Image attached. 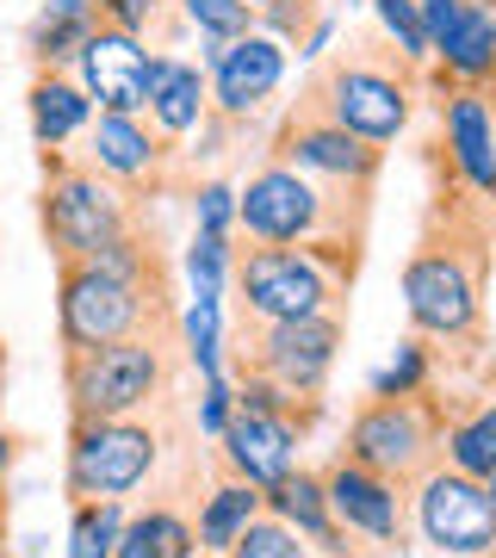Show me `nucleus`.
Instances as JSON below:
<instances>
[{
	"label": "nucleus",
	"mask_w": 496,
	"mask_h": 558,
	"mask_svg": "<svg viewBox=\"0 0 496 558\" xmlns=\"http://www.w3.org/2000/svg\"><path fill=\"white\" fill-rule=\"evenodd\" d=\"M286 62H292V44L274 38V32H242V38L218 44L205 38V75H211V112L230 124H249L261 106L286 87Z\"/></svg>",
	"instance_id": "ddd939ff"
},
{
	"label": "nucleus",
	"mask_w": 496,
	"mask_h": 558,
	"mask_svg": "<svg viewBox=\"0 0 496 558\" xmlns=\"http://www.w3.org/2000/svg\"><path fill=\"white\" fill-rule=\"evenodd\" d=\"M38 223L50 255L62 260H94L112 248L124 230H137V211L94 161H75L62 149H44V193H38Z\"/></svg>",
	"instance_id": "0eeeda50"
},
{
	"label": "nucleus",
	"mask_w": 496,
	"mask_h": 558,
	"mask_svg": "<svg viewBox=\"0 0 496 558\" xmlns=\"http://www.w3.org/2000/svg\"><path fill=\"white\" fill-rule=\"evenodd\" d=\"M267 515H279L298 539H304V546H317V553H329V558H360V553H354V534H348V527L336 521V509H329L323 472H311V465H298L286 484H274V490H267Z\"/></svg>",
	"instance_id": "6ab92c4d"
},
{
	"label": "nucleus",
	"mask_w": 496,
	"mask_h": 558,
	"mask_svg": "<svg viewBox=\"0 0 496 558\" xmlns=\"http://www.w3.org/2000/svg\"><path fill=\"white\" fill-rule=\"evenodd\" d=\"M161 459V435L137 416L106 422H69V502H124L149 484Z\"/></svg>",
	"instance_id": "9d476101"
},
{
	"label": "nucleus",
	"mask_w": 496,
	"mask_h": 558,
	"mask_svg": "<svg viewBox=\"0 0 496 558\" xmlns=\"http://www.w3.org/2000/svg\"><path fill=\"white\" fill-rule=\"evenodd\" d=\"M237 230L261 248H304V242H360L366 236V193L298 174L292 161H261L237 186Z\"/></svg>",
	"instance_id": "f03ea898"
},
{
	"label": "nucleus",
	"mask_w": 496,
	"mask_h": 558,
	"mask_svg": "<svg viewBox=\"0 0 496 558\" xmlns=\"http://www.w3.org/2000/svg\"><path fill=\"white\" fill-rule=\"evenodd\" d=\"M180 13H186V25H193L198 38H218V44H230L261 25V13L249 0H180Z\"/></svg>",
	"instance_id": "2f4dec72"
},
{
	"label": "nucleus",
	"mask_w": 496,
	"mask_h": 558,
	"mask_svg": "<svg viewBox=\"0 0 496 558\" xmlns=\"http://www.w3.org/2000/svg\"><path fill=\"white\" fill-rule=\"evenodd\" d=\"M323 490H329L336 521L354 539L385 546V553H403L410 546V490H397L391 478H378V472L354 465L348 453H336L323 465Z\"/></svg>",
	"instance_id": "2eb2a0df"
},
{
	"label": "nucleus",
	"mask_w": 496,
	"mask_h": 558,
	"mask_svg": "<svg viewBox=\"0 0 496 558\" xmlns=\"http://www.w3.org/2000/svg\"><path fill=\"white\" fill-rule=\"evenodd\" d=\"M440 149L477 199L496 205V106L484 87H453L440 94Z\"/></svg>",
	"instance_id": "a211bd4d"
},
{
	"label": "nucleus",
	"mask_w": 496,
	"mask_h": 558,
	"mask_svg": "<svg viewBox=\"0 0 496 558\" xmlns=\"http://www.w3.org/2000/svg\"><path fill=\"white\" fill-rule=\"evenodd\" d=\"M428 373H435V348H428L422 336L397 341L391 366L373 379V398H410V391H428Z\"/></svg>",
	"instance_id": "7c9ffc66"
},
{
	"label": "nucleus",
	"mask_w": 496,
	"mask_h": 558,
	"mask_svg": "<svg viewBox=\"0 0 496 558\" xmlns=\"http://www.w3.org/2000/svg\"><path fill=\"white\" fill-rule=\"evenodd\" d=\"M484 94H491V106H496V81H491V87H484Z\"/></svg>",
	"instance_id": "37998d69"
},
{
	"label": "nucleus",
	"mask_w": 496,
	"mask_h": 558,
	"mask_svg": "<svg viewBox=\"0 0 496 558\" xmlns=\"http://www.w3.org/2000/svg\"><path fill=\"white\" fill-rule=\"evenodd\" d=\"M410 502H416V534L435 553H453V558H491L496 553V497L484 478H465L453 465H435L410 490Z\"/></svg>",
	"instance_id": "9b49d317"
},
{
	"label": "nucleus",
	"mask_w": 496,
	"mask_h": 558,
	"mask_svg": "<svg viewBox=\"0 0 496 558\" xmlns=\"http://www.w3.org/2000/svg\"><path fill=\"white\" fill-rule=\"evenodd\" d=\"M274 161H292L298 174L311 180H329V186H354V193H373V180L385 174V143H366L354 131H341V124L317 119V112H304L292 106L274 131Z\"/></svg>",
	"instance_id": "f8f14e48"
},
{
	"label": "nucleus",
	"mask_w": 496,
	"mask_h": 558,
	"mask_svg": "<svg viewBox=\"0 0 496 558\" xmlns=\"http://www.w3.org/2000/svg\"><path fill=\"white\" fill-rule=\"evenodd\" d=\"M373 20H378V38L391 44V50L410 62L416 75L435 62V44H428V32H422L416 0H373Z\"/></svg>",
	"instance_id": "cd10ccee"
},
{
	"label": "nucleus",
	"mask_w": 496,
	"mask_h": 558,
	"mask_svg": "<svg viewBox=\"0 0 496 558\" xmlns=\"http://www.w3.org/2000/svg\"><path fill=\"white\" fill-rule=\"evenodd\" d=\"M491 81H496V7L472 0L465 20L435 50V87L453 94V87H491Z\"/></svg>",
	"instance_id": "4be33fe9"
},
{
	"label": "nucleus",
	"mask_w": 496,
	"mask_h": 558,
	"mask_svg": "<svg viewBox=\"0 0 496 558\" xmlns=\"http://www.w3.org/2000/svg\"><path fill=\"white\" fill-rule=\"evenodd\" d=\"M341 453L391 478L397 490H416L440 459H447V403L435 391H410V398H366L348 416Z\"/></svg>",
	"instance_id": "423d86ee"
},
{
	"label": "nucleus",
	"mask_w": 496,
	"mask_h": 558,
	"mask_svg": "<svg viewBox=\"0 0 496 558\" xmlns=\"http://www.w3.org/2000/svg\"><path fill=\"white\" fill-rule=\"evenodd\" d=\"M465 7L472 0H416V13H422V32H428V44H447V32H453L459 20H465Z\"/></svg>",
	"instance_id": "4c0bfd02"
},
{
	"label": "nucleus",
	"mask_w": 496,
	"mask_h": 558,
	"mask_svg": "<svg viewBox=\"0 0 496 558\" xmlns=\"http://www.w3.org/2000/svg\"><path fill=\"white\" fill-rule=\"evenodd\" d=\"M230 274H237V248H230V236H218V230H193V242H186V286H193V299H223Z\"/></svg>",
	"instance_id": "c85d7f7f"
},
{
	"label": "nucleus",
	"mask_w": 496,
	"mask_h": 558,
	"mask_svg": "<svg viewBox=\"0 0 496 558\" xmlns=\"http://www.w3.org/2000/svg\"><path fill=\"white\" fill-rule=\"evenodd\" d=\"M317 0H267L261 7V32H274V38H286V44H304L311 32H317Z\"/></svg>",
	"instance_id": "f704fd0d"
},
{
	"label": "nucleus",
	"mask_w": 496,
	"mask_h": 558,
	"mask_svg": "<svg viewBox=\"0 0 496 558\" xmlns=\"http://www.w3.org/2000/svg\"><path fill=\"white\" fill-rule=\"evenodd\" d=\"M360 274V242H304V248H261L237 255V323H298L341 311Z\"/></svg>",
	"instance_id": "7ed1b4c3"
},
{
	"label": "nucleus",
	"mask_w": 496,
	"mask_h": 558,
	"mask_svg": "<svg viewBox=\"0 0 496 558\" xmlns=\"http://www.w3.org/2000/svg\"><path fill=\"white\" fill-rule=\"evenodd\" d=\"M143 119L156 124L168 143H186L198 124L211 119V75L198 62L156 57V69H149V112Z\"/></svg>",
	"instance_id": "aec40b11"
},
{
	"label": "nucleus",
	"mask_w": 496,
	"mask_h": 558,
	"mask_svg": "<svg viewBox=\"0 0 496 558\" xmlns=\"http://www.w3.org/2000/svg\"><path fill=\"white\" fill-rule=\"evenodd\" d=\"M0 379H7V341H0Z\"/></svg>",
	"instance_id": "ea45409f"
},
{
	"label": "nucleus",
	"mask_w": 496,
	"mask_h": 558,
	"mask_svg": "<svg viewBox=\"0 0 496 558\" xmlns=\"http://www.w3.org/2000/svg\"><path fill=\"white\" fill-rule=\"evenodd\" d=\"M484 7H496V0H484Z\"/></svg>",
	"instance_id": "49530a36"
},
{
	"label": "nucleus",
	"mask_w": 496,
	"mask_h": 558,
	"mask_svg": "<svg viewBox=\"0 0 496 558\" xmlns=\"http://www.w3.org/2000/svg\"><path fill=\"white\" fill-rule=\"evenodd\" d=\"M193 558H230V553H193Z\"/></svg>",
	"instance_id": "79ce46f5"
},
{
	"label": "nucleus",
	"mask_w": 496,
	"mask_h": 558,
	"mask_svg": "<svg viewBox=\"0 0 496 558\" xmlns=\"http://www.w3.org/2000/svg\"><path fill=\"white\" fill-rule=\"evenodd\" d=\"M491 497H496V478H491Z\"/></svg>",
	"instance_id": "a18cd8bd"
},
{
	"label": "nucleus",
	"mask_w": 496,
	"mask_h": 558,
	"mask_svg": "<svg viewBox=\"0 0 496 558\" xmlns=\"http://www.w3.org/2000/svg\"><path fill=\"white\" fill-rule=\"evenodd\" d=\"M304 435H311V428H298V422L279 416V410L237 403L230 428L218 435V472H230V478H242V484H255V490H274V484H286L298 472Z\"/></svg>",
	"instance_id": "dca6fc26"
},
{
	"label": "nucleus",
	"mask_w": 496,
	"mask_h": 558,
	"mask_svg": "<svg viewBox=\"0 0 496 558\" xmlns=\"http://www.w3.org/2000/svg\"><path fill=\"white\" fill-rule=\"evenodd\" d=\"M198 553V534L193 521L156 502V509H143V515H124V534H119V553L112 558H193Z\"/></svg>",
	"instance_id": "a878e982"
},
{
	"label": "nucleus",
	"mask_w": 496,
	"mask_h": 558,
	"mask_svg": "<svg viewBox=\"0 0 496 558\" xmlns=\"http://www.w3.org/2000/svg\"><path fill=\"white\" fill-rule=\"evenodd\" d=\"M341 311L323 317H298V323H237L230 336V360L237 379H267L292 398H323V385L336 373L341 354Z\"/></svg>",
	"instance_id": "1a4fd4ad"
},
{
	"label": "nucleus",
	"mask_w": 496,
	"mask_h": 558,
	"mask_svg": "<svg viewBox=\"0 0 496 558\" xmlns=\"http://www.w3.org/2000/svg\"><path fill=\"white\" fill-rule=\"evenodd\" d=\"M267 509V490H255V484H242L223 472L218 484H211V497H198V521H193V534H198V553H230L242 534H249V521Z\"/></svg>",
	"instance_id": "b1692460"
},
{
	"label": "nucleus",
	"mask_w": 496,
	"mask_h": 558,
	"mask_svg": "<svg viewBox=\"0 0 496 558\" xmlns=\"http://www.w3.org/2000/svg\"><path fill=\"white\" fill-rule=\"evenodd\" d=\"M180 317L168 304V279H119L99 260L57 267V341L62 354H87L124 336H174Z\"/></svg>",
	"instance_id": "39448f33"
},
{
	"label": "nucleus",
	"mask_w": 496,
	"mask_h": 558,
	"mask_svg": "<svg viewBox=\"0 0 496 558\" xmlns=\"http://www.w3.org/2000/svg\"><path fill=\"white\" fill-rule=\"evenodd\" d=\"M193 230L237 236V186L230 180H198L193 186Z\"/></svg>",
	"instance_id": "72a5a7b5"
},
{
	"label": "nucleus",
	"mask_w": 496,
	"mask_h": 558,
	"mask_svg": "<svg viewBox=\"0 0 496 558\" xmlns=\"http://www.w3.org/2000/svg\"><path fill=\"white\" fill-rule=\"evenodd\" d=\"M0 534H7V497H0Z\"/></svg>",
	"instance_id": "a19ab883"
},
{
	"label": "nucleus",
	"mask_w": 496,
	"mask_h": 558,
	"mask_svg": "<svg viewBox=\"0 0 496 558\" xmlns=\"http://www.w3.org/2000/svg\"><path fill=\"white\" fill-rule=\"evenodd\" d=\"M25 112H32V137L38 149H62V143L87 137V124L99 119V106L87 100V87L62 69H38L25 87Z\"/></svg>",
	"instance_id": "412c9836"
},
{
	"label": "nucleus",
	"mask_w": 496,
	"mask_h": 558,
	"mask_svg": "<svg viewBox=\"0 0 496 558\" xmlns=\"http://www.w3.org/2000/svg\"><path fill=\"white\" fill-rule=\"evenodd\" d=\"M174 156H180V143H168L143 112H99L87 124V156L81 161H94L124 199H143V193H161L168 186Z\"/></svg>",
	"instance_id": "4468645a"
},
{
	"label": "nucleus",
	"mask_w": 496,
	"mask_h": 558,
	"mask_svg": "<svg viewBox=\"0 0 496 558\" xmlns=\"http://www.w3.org/2000/svg\"><path fill=\"white\" fill-rule=\"evenodd\" d=\"M99 7V25H119L131 38H149V25L168 13V0H94Z\"/></svg>",
	"instance_id": "e433bc0d"
},
{
	"label": "nucleus",
	"mask_w": 496,
	"mask_h": 558,
	"mask_svg": "<svg viewBox=\"0 0 496 558\" xmlns=\"http://www.w3.org/2000/svg\"><path fill=\"white\" fill-rule=\"evenodd\" d=\"M465 478H496V398H477L465 410H447V459Z\"/></svg>",
	"instance_id": "393cba45"
},
{
	"label": "nucleus",
	"mask_w": 496,
	"mask_h": 558,
	"mask_svg": "<svg viewBox=\"0 0 496 558\" xmlns=\"http://www.w3.org/2000/svg\"><path fill=\"white\" fill-rule=\"evenodd\" d=\"M13 465H20V435L0 422V484H7V472H13Z\"/></svg>",
	"instance_id": "58836bf2"
},
{
	"label": "nucleus",
	"mask_w": 496,
	"mask_h": 558,
	"mask_svg": "<svg viewBox=\"0 0 496 558\" xmlns=\"http://www.w3.org/2000/svg\"><path fill=\"white\" fill-rule=\"evenodd\" d=\"M453 174V168H447ZM465 180H447V193L428 205L416 255L403 260V317L422 341L440 348H477L484 336V274H491L496 223L465 205Z\"/></svg>",
	"instance_id": "f257e3e1"
},
{
	"label": "nucleus",
	"mask_w": 496,
	"mask_h": 558,
	"mask_svg": "<svg viewBox=\"0 0 496 558\" xmlns=\"http://www.w3.org/2000/svg\"><path fill=\"white\" fill-rule=\"evenodd\" d=\"M298 106L366 143H397L410 112H416V69L385 38H366L354 50H341V57L317 62V75L304 81Z\"/></svg>",
	"instance_id": "20e7f679"
},
{
	"label": "nucleus",
	"mask_w": 496,
	"mask_h": 558,
	"mask_svg": "<svg viewBox=\"0 0 496 558\" xmlns=\"http://www.w3.org/2000/svg\"><path fill=\"white\" fill-rule=\"evenodd\" d=\"M180 348L198 366V379H223V360H230L223 299H186V311H180Z\"/></svg>",
	"instance_id": "bb28decb"
},
{
	"label": "nucleus",
	"mask_w": 496,
	"mask_h": 558,
	"mask_svg": "<svg viewBox=\"0 0 496 558\" xmlns=\"http://www.w3.org/2000/svg\"><path fill=\"white\" fill-rule=\"evenodd\" d=\"M94 32H99L94 0H44L32 32H25V57H32V69H75V57L87 50Z\"/></svg>",
	"instance_id": "5701e85b"
},
{
	"label": "nucleus",
	"mask_w": 496,
	"mask_h": 558,
	"mask_svg": "<svg viewBox=\"0 0 496 558\" xmlns=\"http://www.w3.org/2000/svg\"><path fill=\"white\" fill-rule=\"evenodd\" d=\"M174 341L168 336H124L87 354H62V391H69V422H106L137 416L168 391L174 379Z\"/></svg>",
	"instance_id": "6e6552de"
},
{
	"label": "nucleus",
	"mask_w": 496,
	"mask_h": 558,
	"mask_svg": "<svg viewBox=\"0 0 496 558\" xmlns=\"http://www.w3.org/2000/svg\"><path fill=\"white\" fill-rule=\"evenodd\" d=\"M230 558H311V546H304V539H298L279 515H267V509H261V515L249 521V534L230 546Z\"/></svg>",
	"instance_id": "473e14b6"
},
{
	"label": "nucleus",
	"mask_w": 496,
	"mask_h": 558,
	"mask_svg": "<svg viewBox=\"0 0 496 558\" xmlns=\"http://www.w3.org/2000/svg\"><path fill=\"white\" fill-rule=\"evenodd\" d=\"M124 534V502H75L69 521V558H112Z\"/></svg>",
	"instance_id": "c756f323"
},
{
	"label": "nucleus",
	"mask_w": 496,
	"mask_h": 558,
	"mask_svg": "<svg viewBox=\"0 0 496 558\" xmlns=\"http://www.w3.org/2000/svg\"><path fill=\"white\" fill-rule=\"evenodd\" d=\"M149 44L119 32V25H99L87 50L75 57V81L87 87V100L99 112H149Z\"/></svg>",
	"instance_id": "f3484780"
},
{
	"label": "nucleus",
	"mask_w": 496,
	"mask_h": 558,
	"mask_svg": "<svg viewBox=\"0 0 496 558\" xmlns=\"http://www.w3.org/2000/svg\"><path fill=\"white\" fill-rule=\"evenodd\" d=\"M230 416H237V379L230 373L223 379H205V391H198V435L218 440L230 428Z\"/></svg>",
	"instance_id": "c9c22d12"
},
{
	"label": "nucleus",
	"mask_w": 496,
	"mask_h": 558,
	"mask_svg": "<svg viewBox=\"0 0 496 558\" xmlns=\"http://www.w3.org/2000/svg\"><path fill=\"white\" fill-rule=\"evenodd\" d=\"M249 7H255V13H261V7H267V0H249Z\"/></svg>",
	"instance_id": "c03bdc74"
}]
</instances>
